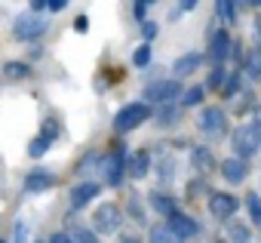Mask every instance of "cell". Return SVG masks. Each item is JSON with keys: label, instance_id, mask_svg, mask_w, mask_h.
<instances>
[{"label": "cell", "instance_id": "cell-1", "mask_svg": "<svg viewBox=\"0 0 261 243\" xmlns=\"http://www.w3.org/2000/svg\"><path fill=\"white\" fill-rule=\"evenodd\" d=\"M258 145H261V127L258 124H246L233 133V151L240 157H252L258 151Z\"/></svg>", "mask_w": 261, "mask_h": 243}, {"label": "cell", "instance_id": "cell-2", "mask_svg": "<svg viewBox=\"0 0 261 243\" xmlns=\"http://www.w3.org/2000/svg\"><path fill=\"white\" fill-rule=\"evenodd\" d=\"M148 114H151V108H148V105H142V102H133V105H126V108L117 114L114 127H117L120 133H129V130H136L139 124H145V120H148Z\"/></svg>", "mask_w": 261, "mask_h": 243}, {"label": "cell", "instance_id": "cell-3", "mask_svg": "<svg viewBox=\"0 0 261 243\" xmlns=\"http://www.w3.org/2000/svg\"><path fill=\"white\" fill-rule=\"evenodd\" d=\"M123 169H126V154H123V151H111V154H105V157L98 160V173H101V179H105L108 185H120Z\"/></svg>", "mask_w": 261, "mask_h": 243}, {"label": "cell", "instance_id": "cell-4", "mask_svg": "<svg viewBox=\"0 0 261 243\" xmlns=\"http://www.w3.org/2000/svg\"><path fill=\"white\" fill-rule=\"evenodd\" d=\"M46 28H49V22H46V19H37V16H22V19H16V25H13V31H16L19 40H37Z\"/></svg>", "mask_w": 261, "mask_h": 243}, {"label": "cell", "instance_id": "cell-5", "mask_svg": "<svg viewBox=\"0 0 261 243\" xmlns=\"http://www.w3.org/2000/svg\"><path fill=\"white\" fill-rule=\"evenodd\" d=\"M120 215H123V212H120L117 203H101L98 212H95V231H98V234H111V231H117Z\"/></svg>", "mask_w": 261, "mask_h": 243}, {"label": "cell", "instance_id": "cell-6", "mask_svg": "<svg viewBox=\"0 0 261 243\" xmlns=\"http://www.w3.org/2000/svg\"><path fill=\"white\" fill-rule=\"evenodd\" d=\"M178 83L175 80H157V83H151V86H145V99L148 102H172L175 95H178Z\"/></svg>", "mask_w": 261, "mask_h": 243}, {"label": "cell", "instance_id": "cell-7", "mask_svg": "<svg viewBox=\"0 0 261 243\" xmlns=\"http://www.w3.org/2000/svg\"><path fill=\"white\" fill-rule=\"evenodd\" d=\"M230 53V34L227 31H215L212 40H209V62L212 65H221Z\"/></svg>", "mask_w": 261, "mask_h": 243}, {"label": "cell", "instance_id": "cell-8", "mask_svg": "<svg viewBox=\"0 0 261 243\" xmlns=\"http://www.w3.org/2000/svg\"><path fill=\"white\" fill-rule=\"evenodd\" d=\"M200 127H203L206 136H221L224 133V114H221V108H206L203 117H200Z\"/></svg>", "mask_w": 261, "mask_h": 243}, {"label": "cell", "instance_id": "cell-9", "mask_svg": "<svg viewBox=\"0 0 261 243\" xmlns=\"http://www.w3.org/2000/svg\"><path fill=\"white\" fill-rule=\"evenodd\" d=\"M98 191H101V188H98L95 182H83V185H77V188L71 191V206H74V209L86 206L89 200H95V197H98Z\"/></svg>", "mask_w": 261, "mask_h": 243}, {"label": "cell", "instance_id": "cell-10", "mask_svg": "<svg viewBox=\"0 0 261 243\" xmlns=\"http://www.w3.org/2000/svg\"><path fill=\"white\" fill-rule=\"evenodd\" d=\"M209 212L218 215V218H227L230 212H237V197H230V194H212Z\"/></svg>", "mask_w": 261, "mask_h": 243}, {"label": "cell", "instance_id": "cell-11", "mask_svg": "<svg viewBox=\"0 0 261 243\" xmlns=\"http://www.w3.org/2000/svg\"><path fill=\"white\" fill-rule=\"evenodd\" d=\"M200 62H203V56H200V53H185L181 59H175L172 74H175V77H188V74H194V71L200 68Z\"/></svg>", "mask_w": 261, "mask_h": 243}, {"label": "cell", "instance_id": "cell-12", "mask_svg": "<svg viewBox=\"0 0 261 243\" xmlns=\"http://www.w3.org/2000/svg\"><path fill=\"white\" fill-rule=\"evenodd\" d=\"M56 185V179L49 176V173H43V169H37V173H31L28 179H25V191H31V194H40V191H49Z\"/></svg>", "mask_w": 261, "mask_h": 243}, {"label": "cell", "instance_id": "cell-13", "mask_svg": "<svg viewBox=\"0 0 261 243\" xmlns=\"http://www.w3.org/2000/svg\"><path fill=\"white\" fill-rule=\"evenodd\" d=\"M169 228H172V231H175V234H178L181 240H185V237H194V234L200 231V225H197L194 218H188V215H181V212L169 218Z\"/></svg>", "mask_w": 261, "mask_h": 243}, {"label": "cell", "instance_id": "cell-14", "mask_svg": "<svg viewBox=\"0 0 261 243\" xmlns=\"http://www.w3.org/2000/svg\"><path fill=\"white\" fill-rule=\"evenodd\" d=\"M221 173L227 182H243L246 179V163L240 157H230V160H221Z\"/></svg>", "mask_w": 261, "mask_h": 243}, {"label": "cell", "instance_id": "cell-15", "mask_svg": "<svg viewBox=\"0 0 261 243\" xmlns=\"http://www.w3.org/2000/svg\"><path fill=\"white\" fill-rule=\"evenodd\" d=\"M151 243H181V237L169 225H154L151 228Z\"/></svg>", "mask_w": 261, "mask_h": 243}, {"label": "cell", "instance_id": "cell-16", "mask_svg": "<svg viewBox=\"0 0 261 243\" xmlns=\"http://www.w3.org/2000/svg\"><path fill=\"white\" fill-rule=\"evenodd\" d=\"M151 206H154V209H160V212H163V215H169V218H172V215H178L175 200H169V197H163V194H154V197H151Z\"/></svg>", "mask_w": 261, "mask_h": 243}, {"label": "cell", "instance_id": "cell-17", "mask_svg": "<svg viewBox=\"0 0 261 243\" xmlns=\"http://www.w3.org/2000/svg\"><path fill=\"white\" fill-rule=\"evenodd\" d=\"M148 166H151V157H148V151H139V154L133 157V166H129V173H133L136 179H142V176L148 173Z\"/></svg>", "mask_w": 261, "mask_h": 243}, {"label": "cell", "instance_id": "cell-18", "mask_svg": "<svg viewBox=\"0 0 261 243\" xmlns=\"http://www.w3.org/2000/svg\"><path fill=\"white\" fill-rule=\"evenodd\" d=\"M49 145H53V130L46 127V133H43V136H37V142H31V148H28V151H31V157H40Z\"/></svg>", "mask_w": 261, "mask_h": 243}, {"label": "cell", "instance_id": "cell-19", "mask_svg": "<svg viewBox=\"0 0 261 243\" xmlns=\"http://www.w3.org/2000/svg\"><path fill=\"white\" fill-rule=\"evenodd\" d=\"M246 206H249L252 222H255V225H261V197H258V194H249V197H246Z\"/></svg>", "mask_w": 261, "mask_h": 243}, {"label": "cell", "instance_id": "cell-20", "mask_svg": "<svg viewBox=\"0 0 261 243\" xmlns=\"http://www.w3.org/2000/svg\"><path fill=\"white\" fill-rule=\"evenodd\" d=\"M203 95H206V86H191V89L181 95V102H185V105H200Z\"/></svg>", "mask_w": 261, "mask_h": 243}, {"label": "cell", "instance_id": "cell-21", "mask_svg": "<svg viewBox=\"0 0 261 243\" xmlns=\"http://www.w3.org/2000/svg\"><path fill=\"white\" fill-rule=\"evenodd\" d=\"M215 13H218V19H224V22H233V19H237V16H233L237 7L227 4V0H224V4H215Z\"/></svg>", "mask_w": 261, "mask_h": 243}, {"label": "cell", "instance_id": "cell-22", "mask_svg": "<svg viewBox=\"0 0 261 243\" xmlns=\"http://www.w3.org/2000/svg\"><path fill=\"white\" fill-rule=\"evenodd\" d=\"M194 163H197L200 169H212V154H209L206 148H197V151H194Z\"/></svg>", "mask_w": 261, "mask_h": 243}, {"label": "cell", "instance_id": "cell-23", "mask_svg": "<svg viewBox=\"0 0 261 243\" xmlns=\"http://www.w3.org/2000/svg\"><path fill=\"white\" fill-rule=\"evenodd\" d=\"M249 237H252V234H249L246 225H230V240H233V243H249Z\"/></svg>", "mask_w": 261, "mask_h": 243}, {"label": "cell", "instance_id": "cell-24", "mask_svg": "<svg viewBox=\"0 0 261 243\" xmlns=\"http://www.w3.org/2000/svg\"><path fill=\"white\" fill-rule=\"evenodd\" d=\"M133 62H136L139 68H148V62H151V46H139L136 56H133Z\"/></svg>", "mask_w": 261, "mask_h": 243}, {"label": "cell", "instance_id": "cell-25", "mask_svg": "<svg viewBox=\"0 0 261 243\" xmlns=\"http://www.w3.org/2000/svg\"><path fill=\"white\" fill-rule=\"evenodd\" d=\"M249 77H261V53H249Z\"/></svg>", "mask_w": 261, "mask_h": 243}, {"label": "cell", "instance_id": "cell-26", "mask_svg": "<svg viewBox=\"0 0 261 243\" xmlns=\"http://www.w3.org/2000/svg\"><path fill=\"white\" fill-rule=\"evenodd\" d=\"M28 74V65H22V62H10L7 65V77H25Z\"/></svg>", "mask_w": 261, "mask_h": 243}, {"label": "cell", "instance_id": "cell-27", "mask_svg": "<svg viewBox=\"0 0 261 243\" xmlns=\"http://www.w3.org/2000/svg\"><path fill=\"white\" fill-rule=\"evenodd\" d=\"M71 240H74V243H98V237H95L92 231H83V228H80V231H74V237H71Z\"/></svg>", "mask_w": 261, "mask_h": 243}, {"label": "cell", "instance_id": "cell-28", "mask_svg": "<svg viewBox=\"0 0 261 243\" xmlns=\"http://www.w3.org/2000/svg\"><path fill=\"white\" fill-rule=\"evenodd\" d=\"M221 83H224V71H221V68H215V71H212V77H209V86H221Z\"/></svg>", "mask_w": 261, "mask_h": 243}, {"label": "cell", "instance_id": "cell-29", "mask_svg": "<svg viewBox=\"0 0 261 243\" xmlns=\"http://www.w3.org/2000/svg\"><path fill=\"white\" fill-rule=\"evenodd\" d=\"M175 117H178V114H175V108H166V111H163V117H160V124H169V120H175Z\"/></svg>", "mask_w": 261, "mask_h": 243}, {"label": "cell", "instance_id": "cell-30", "mask_svg": "<svg viewBox=\"0 0 261 243\" xmlns=\"http://www.w3.org/2000/svg\"><path fill=\"white\" fill-rule=\"evenodd\" d=\"M133 10H136V16H139V19H145V13H148V4H145V0H139V4H136Z\"/></svg>", "mask_w": 261, "mask_h": 243}, {"label": "cell", "instance_id": "cell-31", "mask_svg": "<svg viewBox=\"0 0 261 243\" xmlns=\"http://www.w3.org/2000/svg\"><path fill=\"white\" fill-rule=\"evenodd\" d=\"M233 92H237V77H230V80H227V89H224V95H233Z\"/></svg>", "mask_w": 261, "mask_h": 243}, {"label": "cell", "instance_id": "cell-32", "mask_svg": "<svg viewBox=\"0 0 261 243\" xmlns=\"http://www.w3.org/2000/svg\"><path fill=\"white\" fill-rule=\"evenodd\" d=\"M49 243H74V240H71V237H68V234H56V237H53V240H49Z\"/></svg>", "mask_w": 261, "mask_h": 243}, {"label": "cell", "instance_id": "cell-33", "mask_svg": "<svg viewBox=\"0 0 261 243\" xmlns=\"http://www.w3.org/2000/svg\"><path fill=\"white\" fill-rule=\"evenodd\" d=\"M49 10H53V13H59V10H65V0H49Z\"/></svg>", "mask_w": 261, "mask_h": 243}, {"label": "cell", "instance_id": "cell-34", "mask_svg": "<svg viewBox=\"0 0 261 243\" xmlns=\"http://www.w3.org/2000/svg\"><path fill=\"white\" fill-rule=\"evenodd\" d=\"M154 34H157V25H151V22H148V25H145V40H148V37H154Z\"/></svg>", "mask_w": 261, "mask_h": 243}, {"label": "cell", "instance_id": "cell-35", "mask_svg": "<svg viewBox=\"0 0 261 243\" xmlns=\"http://www.w3.org/2000/svg\"><path fill=\"white\" fill-rule=\"evenodd\" d=\"M120 243H139L136 237H120Z\"/></svg>", "mask_w": 261, "mask_h": 243}, {"label": "cell", "instance_id": "cell-36", "mask_svg": "<svg viewBox=\"0 0 261 243\" xmlns=\"http://www.w3.org/2000/svg\"><path fill=\"white\" fill-rule=\"evenodd\" d=\"M258 34H261V16H258Z\"/></svg>", "mask_w": 261, "mask_h": 243}, {"label": "cell", "instance_id": "cell-37", "mask_svg": "<svg viewBox=\"0 0 261 243\" xmlns=\"http://www.w3.org/2000/svg\"><path fill=\"white\" fill-rule=\"evenodd\" d=\"M258 127H261V111H258Z\"/></svg>", "mask_w": 261, "mask_h": 243}]
</instances>
